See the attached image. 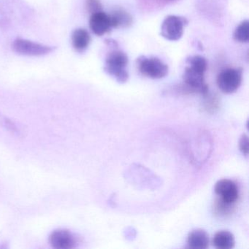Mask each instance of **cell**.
<instances>
[{"mask_svg": "<svg viewBox=\"0 0 249 249\" xmlns=\"http://www.w3.org/2000/svg\"><path fill=\"white\" fill-rule=\"evenodd\" d=\"M188 66L183 75V85L181 89L187 93H199L202 95L208 93V87L205 81V73L208 62L203 56H191L187 59Z\"/></svg>", "mask_w": 249, "mask_h": 249, "instance_id": "obj_1", "label": "cell"}, {"mask_svg": "<svg viewBox=\"0 0 249 249\" xmlns=\"http://www.w3.org/2000/svg\"><path fill=\"white\" fill-rule=\"evenodd\" d=\"M127 55L119 50L112 51L107 55L105 71L120 84H124L129 79L126 68L128 65Z\"/></svg>", "mask_w": 249, "mask_h": 249, "instance_id": "obj_2", "label": "cell"}, {"mask_svg": "<svg viewBox=\"0 0 249 249\" xmlns=\"http://www.w3.org/2000/svg\"><path fill=\"white\" fill-rule=\"evenodd\" d=\"M138 67L142 75L151 79H161L168 74V66L157 57L141 56Z\"/></svg>", "mask_w": 249, "mask_h": 249, "instance_id": "obj_3", "label": "cell"}, {"mask_svg": "<svg viewBox=\"0 0 249 249\" xmlns=\"http://www.w3.org/2000/svg\"><path fill=\"white\" fill-rule=\"evenodd\" d=\"M243 72L240 68H227L217 76V85L224 94L235 92L242 84Z\"/></svg>", "mask_w": 249, "mask_h": 249, "instance_id": "obj_4", "label": "cell"}, {"mask_svg": "<svg viewBox=\"0 0 249 249\" xmlns=\"http://www.w3.org/2000/svg\"><path fill=\"white\" fill-rule=\"evenodd\" d=\"M187 19L178 16H168L161 26V36L170 41H177L181 38Z\"/></svg>", "mask_w": 249, "mask_h": 249, "instance_id": "obj_5", "label": "cell"}, {"mask_svg": "<svg viewBox=\"0 0 249 249\" xmlns=\"http://www.w3.org/2000/svg\"><path fill=\"white\" fill-rule=\"evenodd\" d=\"M12 49L18 54L29 56H44L54 51V48L52 46H45L22 38L17 39L13 42Z\"/></svg>", "mask_w": 249, "mask_h": 249, "instance_id": "obj_6", "label": "cell"}, {"mask_svg": "<svg viewBox=\"0 0 249 249\" xmlns=\"http://www.w3.org/2000/svg\"><path fill=\"white\" fill-rule=\"evenodd\" d=\"M219 200L228 205H234L239 198V189L233 180L222 179L218 180L214 188Z\"/></svg>", "mask_w": 249, "mask_h": 249, "instance_id": "obj_7", "label": "cell"}, {"mask_svg": "<svg viewBox=\"0 0 249 249\" xmlns=\"http://www.w3.org/2000/svg\"><path fill=\"white\" fill-rule=\"evenodd\" d=\"M89 27L92 33L97 36H103L111 30L110 16L103 11L91 14Z\"/></svg>", "mask_w": 249, "mask_h": 249, "instance_id": "obj_8", "label": "cell"}, {"mask_svg": "<svg viewBox=\"0 0 249 249\" xmlns=\"http://www.w3.org/2000/svg\"><path fill=\"white\" fill-rule=\"evenodd\" d=\"M52 247L56 249H70L75 247L76 240L72 233L60 230L53 231L49 238Z\"/></svg>", "mask_w": 249, "mask_h": 249, "instance_id": "obj_9", "label": "cell"}, {"mask_svg": "<svg viewBox=\"0 0 249 249\" xmlns=\"http://www.w3.org/2000/svg\"><path fill=\"white\" fill-rule=\"evenodd\" d=\"M71 38L74 49L79 53L85 52L91 43V36L85 29L78 28L74 30Z\"/></svg>", "mask_w": 249, "mask_h": 249, "instance_id": "obj_10", "label": "cell"}, {"mask_svg": "<svg viewBox=\"0 0 249 249\" xmlns=\"http://www.w3.org/2000/svg\"><path fill=\"white\" fill-rule=\"evenodd\" d=\"M187 244L191 249H205L209 245V235L203 230H195L188 236Z\"/></svg>", "mask_w": 249, "mask_h": 249, "instance_id": "obj_11", "label": "cell"}, {"mask_svg": "<svg viewBox=\"0 0 249 249\" xmlns=\"http://www.w3.org/2000/svg\"><path fill=\"white\" fill-rule=\"evenodd\" d=\"M109 16L112 28H127L133 23L132 16L122 8L115 10Z\"/></svg>", "mask_w": 249, "mask_h": 249, "instance_id": "obj_12", "label": "cell"}, {"mask_svg": "<svg viewBox=\"0 0 249 249\" xmlns=\"http://www.w3.org/2000/svg\"><path fill=\"white\" fill-rule=\"evenodd\" d=\"M235 240L230 231L221 230L215 233L213 238V245L218 249H231L234 247Z\"/></svg>", "mask_w": 249, "mask_h": 249, "instance_id": "obj_13", "label": "cell"}, {"mask_svg": "<svg viewBox=\"0 0 249 249\" xmlns=\"http://www.w3.org/2000/svg\"><path fill=\"white\" fill-rule=\"evenodd\" d=\"M233 37L238 43H246L249 42V22L248 20H244L237 26L234 30Z\"/></svg>", "mask_w": 249, "mask_h": 249, "instance_id": "obj_14", "label": "cell"}, {"mask_svg": "<svg viewBox=\"0 0 249 249\" xmlns=\"http://www.w3.org/2000/svg\"><path fill=\"white\" fill-rule=\"evenodd\" d=\"M204 96L205 98V107L208 111H214L218 109L219 101L216 96L209 94V93Z\"/></svg>", "mask_w": 249, "mask_h": 249, "instance_id": "obj_15", "label": "cell"}, {"mask_svg": "<svg viewBox=\"0 0 249 249\" xmlns=\"http://www.w3.org/2000/svg\"><path fill=\"white\" fill-rule=\"evenodd\" d=\"M86 8L91 15L103 11V5L99 0H87Z\"/></svg>", "mask_w": 249, "mask_h": 249, "instance_id": "obj_16", "label": "cell"}, {"mask_svg": "<svg viewBox=\"0 0 249 249\" xmlns=\"http://www.w3.org/2000/svg\"><path fill=\"white\" fill-rule=\"evenodd\" d=\"M239 147H240V151L244 155L248 156V154H249V138L245 134L242 135L241 138H240Z\"/></svg>", "mask_w": 249, "mask_h": 249, "instance_id": "obj_17", "label": "cell"}, {"mask_svg": "<svg viewBox=\"0 0 249 249\" xmlns=\"http://www.w3.org/2000/svg\"><path fill=\"white\" fill-rule=\"evenodd\" d=\"M160 1H162V2H166V3H171V2H175L176 0H160Z\"/></svg>", "mask_w": 249, "mask_h": 249, "instance_id": "obj_18", "label": "cell"}]
</instances>
